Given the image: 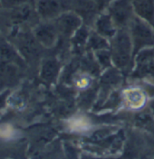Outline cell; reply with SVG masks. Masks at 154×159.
<instances>
[{
	"label": "cell",
	"mask_w": 154,
	"mask_h": 159,
	"mask_svg": "<svg viewBox=\"0 0 154 159\" xmlns=\"http://www.w3.org/2000/svg\"><path fill=\"white\" fill-rule=\"evenodd\" d=\"M88 84H89V81H88V79L86 78V77H83V78H81L78 82H77V86H79V87H86V86H88Z\"/></svg>",
	"instance_id": "9a60e30c"
},
{
	"label": "cell",
	"mask_w": 154,
	"mask_h": 159,
	"mask_svg": "<svg viewBox=\"0 0 154 159\" xmlns=\"http://www.w3.org/2000/svg\"><path fill=\"white\" fill-rule=\"evenodd\" d=\"M55 19V25L58 31L64 35L74 34L82 25V19L75 13H62Z\"/></svg>",
	"instance_id": "277c9868"
},
{
	"label": "cell",
	"mask_w": 154,
	"mask_h": 159,
	"mask_svg": "<svg viewBox=\"0 0 154 159\" xmlns=\"http://www.w3.org/2000/svg\"><path fill=\"white\" fill-rule=\"evenodd\" d=\"M109 2H110V0H95L96 5H97L98 7H103L105 4L109 3Z\"/></svg>",
	"instance_id": "2e32d148"
},
{
	"label": "cell",
	"mask_w": 154,
	"mask_h": 159,
	"mask_svg": "<svg viewBox=\"0 0 154 159\" xmlns=\"http://www.w3.org/2000/svg\"><path fill=\"white\" fill-rule=\"evenodd\" d=\"M96 29L103 37H113L117 33L115 23L109 14H103L96 20Z\"/></svg>",
	"instance_id": "9c48e42d"
},
{
	"label": "cell",
	"mask_w": 154,
	"mask_h": 159,
	"mask_svg": "<svg viewBox=\"0 0 154 159\" xmlns=\"http://www.w3.org/2000/svg\"><path fill=\"white\" fill-rule=\"evenodd\" d=\"M132 8L140 18L154 27V0H133Z\"/></svg>",
	"instance_id": "52a82bcc"
},
{
	"label": "cell",
	"mask_w": 154,
	"mask_h": 159,
	"mask_svg": "<svg viewBox=\"0 0 154 159\" xmlns=\"http://www.w3.org/2000/svg\"><path fill=\"white\" fill-rule=\"evenodd\" d=\"M0 60L6 64H22L23 59L7 41L0 38Z\"/></svg>",
	"instance_id": "ba28073f"
},
{
	"label": "cell",
	"mask_w": 154,
	"mask_h": 159,
	"mask_svg": "<svg viewBox=\"0 0 154 159\" xmlns=\"http://www.w3.org/2000/svg\"><path fill=\"white\" fill-rule=\"evenodd\" d=\"M9 94H10L9 90H6L5 92L0 94V111L6 107V103H7V100Z\"/></svg>",
	"instance_id": "5bb4252c"
},
{
	"label": "cell",
	"mask_w": 154,
	"mask_h": 159,
	"mask_svg": "<svg viewBox=\"0 0 154 159\" xmlns=\"http://www.w3.org/2000/svg\"><path fill=\"white\" fill-rule=\"evenodd\" d=\"M33 14V9L29 3L11 8L10 19L15 25L23 24L28 21Z\"/></svg>",
	"instance_id": "30bf717a"
},
{
	"label": "cell",
	"mask_w": 154,
	"mask_h": 159,
	"mask_svg": "<svg viewBox=\"0 0 154 159\" xmlns=\"http://www.w3.org/2000/svg\"><path fill=\"white\" fill-rule=\"evenodd\" d=\"M125 100L131 108H140L145 103V95L140 89L132 88L124 93Z\"/></svg>",
	"instance_id": "8fae6325"
},
{
	"label": "cell",
	"mask_w": 154,
	"mask_h": 159,
	"mask_svg": "<svg viewBox=\"0 0 154 159\" xmlns=\"http://www.w3.org/2000/svg\"><path fill=\"white\" fill-rule=\"evenodd\" d=\"M130 31L136 48L154 44L153 26L139 16L131 18Z\"/></svg>",
	"instance_id": "6da1fadb"
},
{
	"label": "cell",
	"mask_w": 154,
	"mask_h": 159,
	"mask_svg": "<svg viewBox=\"0 0 154 159\" xmlns=\"http://www.w3.org/2000/svg\"><path fill=\"white\" fill-rule=\"evenodd\" d=\"M58 29L56 25L49 22H45L37 25L34 29V36L38 43L44 47H52L57 38Z\"/></svg>",
	"instance_id": "3957f363"
},
{
	"label": "cell",
	"mask_w": 154,
	"mask_h": 159,
	"mask_svg": "<svg viewBox=\"0 0 154 159\" xmlns=\"http://www.w3.org/2000/svg\"><path fill=\"white\" fill-rule=\"evenodd\" d=\"M131 39L124 30H120L115 34L112 46V58L116 66L122 67L126 66L130 58Z\"/></svg>",
	"instance_id": "7a4b0ae2"
},
{
	"label": "cell",
	"mask_w": 154,
	"mask_h": 159,
	"mask_svg": "<svg viewBox=\"0 0 154 159\" xmlns=\"http://www.w3.org/2000/svg\"><path fill=\"white\" fill-rule=\"evenodd\" d=\"M131 8L126 0H115L109 7V15L116 25H122L131 20Z\"/></svg>",
	"instance_id": "5b68a950"
},
{
	"label": "cell",
	"mask_w": 154,
	"mask_h": 159,
	"mask_svg": "<svg viewBox=\"0 0 154 159\" xmlns=\"http://www.w3.org/2000/svg\"><path fill=\"white\" fill-rule=\"evenodd\" d=\"M59 71V66L57 62L49 59L44 62L41 68V77L46 82H52L57 76Z\"/></svg>",
	"instance_id": "7c38bea8"
},
{
	"label": "cell",
	"mask_w": 154,
	"mask_h": 159,
	"mask_svg": "<svg viewBox=\"0 0 154 159\" xmlns=\"http://www.w3.org/2000/svg\"><path fill=\"white\" fill-rule=\"evenodd\" d=\"M36 12L44 20L57 18L62 14V3L60 0H38Z\"/></svg>",
	"instance_id": "8992f818"
},
{
	"label": "cell",
	"mask_w": 154,
	"mask_h": 159,
	"mask_svg": "<svg viewBox=\"0 0 154 159\" xmlns=\"http://www.w3.org/2000/svg\"><path fill=\"white\" fill-rule=\"evenodd\" d=\"M3 1V4L7 7H18V6H21V5H24V4H27V3H30L31 0H2Z\"/></svg>",
	"instance_id": "4fadbf2b"
}]
</instances>
